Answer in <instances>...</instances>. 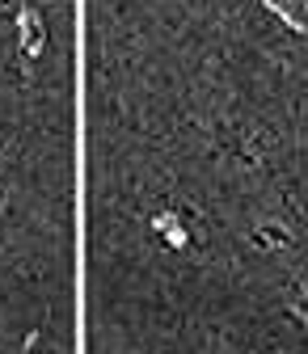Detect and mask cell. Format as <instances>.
Here are the masks:
<instances>
[]
</instances>
